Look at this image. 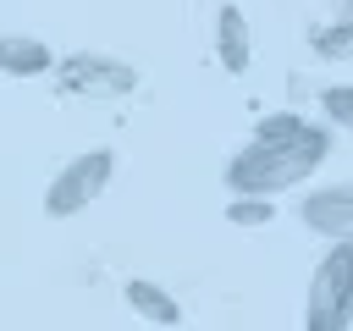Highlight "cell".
I'll list each match as a JSON object with an SVG mask.
<instances>
[{"label":"cell","instance_id":"obj_2","mask_svg":"<svg viewBox=\"0 0 353 331\" xmlns=\"http://www.w3.org/2000/svg\"><path fill=\"white\" fill-rule=\"evenodd\" d=\"M303 325L309 331H347L353 325V243H331L309 276L303 298Z\"/></svg>","mask_w":353,"mask_h":331},{"label":"cell","instance_id":"obj_7","mask_svg":"<svg viewBox=\"0 0 353 331\" xmlns=\"http://www.w3.org/2000/svg\"><path fill=\"white\" fill-rule=\"evenodd\" d=\"M55 66L50 44L33 33H0V77H44Z\"/></svg>","mask_w":353,"mask_h":331},{"label":"cell","instance_id":"obj_9","mask_svg":"<svg viewBox=\"0 0 353 331\" xmlns=\"http://www.w3.org/2000/svg\"><path fill=\"white\" fill-rule=\"evenodd\" d=\"M314 55L320 61H353V11H342L331 28L314 33Z\"/></svg>","mask_w":353,"mask_h":331},{"label":"cell","instance_id":"obj_1","mask_svg":"<svg viewBox=\"0 0 353 331\" xmlns=\"http://www.w3.org/2000/svg\"><path fill=\"white\" fill-rule=\"evenodd\" d=\"M331 154V132L292 116V110H276L254 127V138L226 160V188L232 193H259V199H276L298 182H309Z\"/></svg>","mask_w":353,"mask_h":331},{"label":"cell","instance_id":"obj_10","mask_svg":"<svg viewBox=\"0 0 353 331\" xmlns=\"http://www.w3.org/2000/svg\"><path fill=\"white\" fill-rule=\"evenodd\" d=\"M320 110H325L331 127L353 132V83H331V88H320Z\"/></svg>","mask_w":353,"mask_h":331},{"label":"cell","instance_id":"obj_6","mask_svg":"<svg viewBox=\"0 0 353 331\" xmlns=\"http://www.w3.org/2000/svg\"><path fill=\"white\" fill-rule=\"evenodd\" d=\"M215 61H221V72H232V77H243L248 61H254L248 17H243L237 6H221V11H215Z\"/></svg>","mask_w":353,"mask_h":331},{"label":"cell","instance_id":"obj_8","mask_svg":"<svg viewBox=\"0 0 353 331\" xmlns=\"http://www.w3.org/2000/svg\"><path fill=\"white\" fill-rule=\"evenodd\" d=\"M127 309H132L138 320H149V325H182V303H176L160 281H143V276L127 281Z\"/></svg>","mask_w":353,"mask_h":331},{"label":"cell","instance_id":"obj_4","mask_svg":"<svg viewBox=\"0 0 353 331\" xmlns=\"http://www.w3.org/2000/svg\"><path fill=\"white\" fill-rule=\"evenodd\" d=\"M61 88L77 94V99H121L138 88V72L116 55H94V50H77L61 61Z\"/></svg>","mask_w":353,"mask_h":331},{"label":"cell","instance_id":"obj_5","mask_svg":"<svg viewBox=\"0 0 353 331\" xmlns=\"http://www.w3.org/2000/svg\"><path fill=\"white\" fill-rule=\"evenodd\" d=\"M298 221L325 237V243H353V182H325V188H309L303 204H298Z\"/></svg>","mask_w":353,"mask_h":331},{"label":"cell","instance_id":"obj_11","mask_svg":"<svg viewBox=\"0 0 353 331\" xmlns=\"http://www.w3.org/2000/svg\"><path fill=\"white\" fill-rule=\"evenodd\" d=\"M232 221H237V226L270 221V199H259V193H232Z\"/></svg>","mask_w":353,"mask_h":331},{"label":"cell","instance_id":"obj_3","mask_svg":"<svg viewBox=\"0 0 353 331\" xmlns=\"http://www.w3.org/2000/svg\"><path fill=\"white\" fill-rule=\"evenodd\" d=\"M116 177V154L110 149H83L77 160L61 166V177H50V193H44V210L50 215H77L88 210Z\"/></svg>","mask_w":353,"mask_h":331}]
</instances>
